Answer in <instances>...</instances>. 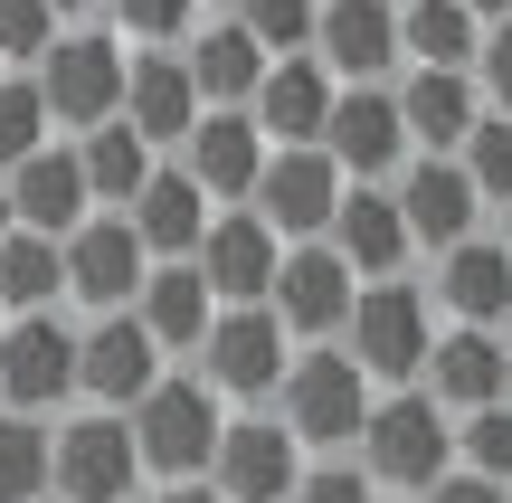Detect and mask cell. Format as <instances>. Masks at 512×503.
I'll return each instance as SVG.
<instances>
[{"instance_id": "obj_25", "label": "cell", "mask_w": 512, "mask_h": 503, "mask_svg": "<svg viewBox=\"0 0 512 503\" xmlns=\"http://www.w3.org/2000/svg\"><path fill=\"white\" fill-rule=\"evenodd\" d=\"M124 228L143 238V257H152V266H181L190 247H200V228H209V200H200V181H190L181 162H152V181L133 190Z\"/></svg>"}, {"instance_id": "obj_40", "label": "cell", "mask_w": 512, "mask_h": 503, "mask_svg": "<svg viewBox=\"0 0 512 503\" xmlns=\"http://www.w3.org/2000/svg\"><path fill=\"white\" fill-rule=\"evenodd\" d=\"M475 105L484 114H512V19H494V29H484V48H475Z\"/></svg>"}, {"instance_id": "obj_12", "label": "cell", "mask_w": 512, "mask_h": 503, "mask_svg": "<svg viewBox=\"0 0 512 503\" xmlns=\"http://www.w3.org/2000/svg\"><path fill=\"white\" fill-rule=\"evenodd\" d=\"M162 371H171V361L152 352V333H143L133 314H95V323H76V399H86V409L124 418Z\"/></svg>"}, {"instance_id": "obj_30", "label": "cell", "mask_w": 512, "mask_h": 503, "mask_svg": "<svg viewBox=\"0 0 512 503\" xmlns=\"http://www.w3.org/2000/svg\"><path fill=\"white\" fill-rule=\"evenodd\" d=\"M475 48H484V29L456 10V0H408V10H399V67L465 76V67H475Z\"/></svg>"}, {"instance_id": "obj_16", "label": "cell", "mask_w": 512, "mask_h": 503, "mask_svg": "<svg viewBox=\"0 0 512 503\" xmlns=\"http://www.w3.org/2000/svg\"><path fill=\"white\" fill-rule=\"evenodd\" d=\"M323 247L351 266L361 285H389V276H408V228H399V200H389V181H342V200H332V228H323Z\"/></svg>"}, {"instance_id": "obj_43", "label": "cell", "mask_w": 512, "mask_h": 503, "mask_svg": "<svg viewBox=\"0 0 512 503\" xmlns=\"http://www.w3.org/2000/svg\"><path fill=\"white\" fill-rule=\"evenodd\" d=\"M152 503H219V494H209V485H162Z\"/></svg>"}, {"instance_id": "obj_7", "label": "cell", "mask_w": 512, "mask_h": 503, "mask_svg": "<svg viewBox=\"0 0 512 503\" xmlns=\"http://www.w3.org/2000/svg\"><path fill=\"white\" fill-rule=\"evenodd\" d=\"M285 361H294V342H285V323H275L266 304H219V323H209V342H200V380H209L219 409H266Z\"/></svg>"}, {"instance_id": "obj_13", "label": "cell", "mask_w": 512, "mask_h": 503, "mask_svg": "<svg viewBox=\"0 0 512 503\" xmlns=\"http://www.w3.org/2000/svg\"><path fill=\"white\" fill-rule=\"evenodd\" d=\"M323 162L342 171V181H399V162H408L399 95H389V86H332V114H323Z\"/></svg>"}, {"instance_id": "obj_36", "label": "cell", "mask_w": 512, "mask_h": 503, "mask_svg": "<svg viewBox=\"0 0 512 503\" xmlns=\"http://www.w3.org/2000/svg\"><path fill=\"white\" fill-rule=\"evenodd\" d=\"M456 466L484 485H512V409H475L456 418Z\"/></svg>"}, {"instance_id": "obj_37", "label": "cell", "mask_w": 512, "mask_h": 503, "mask_svg": "<svg viewBox=\"0 0 512 503\" xmlns=\"http://www.w3.org/2000/svg\"><path fill=\"white\" fill-rule=\"evenodd\" d=\"M114 29L133 38V48H181L190 29H200V0H105Z\"/></svg>"}, {"instance_id": "obj_35", "label": "cell", "mask_w": 512, "mask_h": 503, "mask_svg": "<svg viewBox=\"0 0 512 503\" xmlns=\"http://www.w3.org/2000/svg\"><path fill=\"white\" fill-rule=\"evenodd\" d=\"M313 10L323 0H238V29L256 38V57H304L313 48Z\"/></svg>"}, {"instance_id": "obj_45", "label": "cell", "mask_w": 512, "mask_h": 503, "mask_svg": "<svg viewBox=\"0 0 512 503\" xmlns=\"http://www.w3.org/2000/svg\"><path fill=\"white\" fill-rule=\"evenodd\" d=\"M494 409H512V352H503V399H494Z\"/></svg>"}, {"instance_id": "obj_32", "label": "cell", "mask_w": 512, "mask_h": 503, "mask_svg": "<svg viewBox=\"0 0 512 503\" xmlns=\"http://www.w3.org/2000/svg\"><path fill=\"white\" fill-rule=\"evenodd\" d=\"M446 162L465 171V190H475L484 209H512V114H475V133H465Z\"/></svg>"}, {"instance_id": "obj_50", "label": "cell", "mask_w": 512, "mask_h": 503, "mask_svg": "<svg viewBox=\"0 0 512 503\" xmlns=\"http://www.w3.org/2000/svg\"><path fill=\"white\" fill-rule=\"evenodd\" d=\"M503 503H512V485H503Z\"/></svg>"}, {"instance_id": "obj_4", "label": "cell", "mask_w": 512, "mask_h": 503, "mask_svg": "<svg viewBox=\"0 0 512 503\" xmlns=\"http://www.w3.org/2000/svg\"><path fill=\"white\" fill-rule=\"evenodd\" d=\"M427 342H437V314H427V295H418L408 276H389V285H361V295H351L342 352L361 361V380H370V390H418V371H427Z\"/></svg>"}, {"instance_id": "obj_51", "label": "cell", "mask_w": 512, "mask_h": 503, "mask_svg": "<svg viewBox=\"0 0 512 503\" xmlns=\"http://www.w3.org/2000/svg\"><path fill=\"white\" fill-rule=\"evenodd\" d=\"M0 323H10V314H0Z\"/></svg>"}, {"instance_id": "obj_3", "label": "cell", "mask_w": 512, "mask_h": 503, "mask_svg": "<svg viewBox=\"0 0 512 503\" xmlns=\"http://www.w3.org/2000/svg\"><path fill=\"white\" fill-rule=\"evenodd\" d=\"M124 428H133V456H143L152 485H200V475H209V447H219V428H228V409L209 399L200 371H162L124 409Z\"/></svg>"}, {"instance_id": "obj_27", "label": "cell", "mask_w": 512, "mask_h": 503, "mask_svg": "<svg viewBox=\"0 0 512 503\" xmlns=\"http://www.w3.org/2000/svg\"><path fill=\"white\" fill-rule=\"evenodd\" d=\"M399 133H408V152H456L465 133H475V76H446V67H408L399 86Z\"/></svg>"}, {"instance_id": "obj_29", "label": "cell", "mask_w": 512, "mask_h": 503, "mask_svg": "<svg viewBox=\"0 0 512 503\" xmlns=\"http://www.w3.org/2000/svg\"><path fill=\"white\" fill-rule=\"evenodd\" d=\"M76 181H86V200L95 209H133V190L152 181V162H162V152L143 143V133L124 124V114H114V124H95V133H76Z\"/></svg>"}, {"instance_id": "obj_18", "label": "cell", "mask_w": 512, "mask_h": 503, "mask_svg": "<svg viewBox=\"0 0 512 503\" xmlns=\"http://www.w3.org/2000/svg\"><path fill=\"white\" fill-rule=\"evenodd\" d=\"M389 200H399V228H408V247H456V238H475V219H484V200L465 190V171L446 162V152H408L399 162V181H389Z\"/></svg>"}, {"instance_id": "obj_47", "label": "cell", "mask_w": 512, "mask_h": 503, "mask_svg": "<svg viewBox=\"0 0 512 503\" xmlns=\"http://www.w3.org/2000/svg\"><path fill=\"white\" fill-rule=\"evenodd\" d=\"M503 257H512V209H503Z\"/></svg>"}, {"instance_id": "obj_38", "label": "cell", "mask_w": 512, "mask_h": 503, "mask_svg": "<svg viewBox=\"0 0 512 503\" xmlns=\"http://www.w3.org/2000/svg\"><path fill=\"white\" fill-rule=\"evenodd\" d=\"M48 38H57V10H48V0H0V57H10V67H38Z\"/></svg>"}, {"instance_id": "obj_17", "label": "cell", "mask_w": 512, "mask_h": 503, "mask_svg": "<svg viewBox=\"0 0 512 503\" xmlns=\"http://www.w3.org/2000/svg\"><path fill=\"white\" fill-rule=\"evenodd\" d=\"M275 257H285V238H275L256 209H209L200 247H190V266H200V285H209L219 304H266Z\"/></svg>"}, {"instance_id": "obj_21", "label": "cell", "mask_w": 512, "mask_h": 503, "mask_svg": "<svg viewBox=\"0 0 512 503\" xmlns=\"http://www.w3.org/2000/svg\"><path fill=\"white\" fill-rule=\"evenodd\" d=\"M124 124L152 152H181V133L200 124V86H190L181 48H124Z\"/></svg>"}, {"instance_id": "obj_42", "label": "cell", "mask_w": 512, "mask_h": 503, "mask_svg": "<svg viewBox=\"0 0 512 503\" xmlns=\"http://www.w3.org/2000/svg\"><path fill=\"white\" fill-rule=\"evenodd\" d=\"M465 19H475V29H494V19H512V0H456Z\"/></svg>"}, {"instance_id": "obj_19", "label": "cell", "mask_w": 512, "mask_h": 503, "mask_svg": "<svg viewBox=\"0 0 512 503\" xmlns=\"http://www.w3.org/2000/svg\"><path fill=\"white\" fill-rule=\"evenodd\" d=\"M323 114H332V76L313 67V48L304 57H266V76H256V95H247L256 143L266 152H304V143H323Z\"/></svg>"}, {"instance_id": "obj_49", "label": "cell", "mask_w": 512, "mask_h": 503, "mask_svg": "<svg viewBox=\"0 0 512 503\" xmlns=\"http://www.w3.org/2000/svg\"><path fill=\"white\" fill-rule=\"evenodd\" d=\"M503 342H512V323H503Z\"/></svg>"}, {"instance_id": "obj_9", "label": "cell", "mask_w": 512, "mask_h": 503, "mask_svg": "<svg viewBox=\"0 0 512 503\" xmlns=\"http://www.w3.org/2000/svg\"><path fill=\"white\" fill-rule=\"evenodd\" d=\"M351 295H361V276H351V266L332 257L323 238H304V247H285V257H275L266 314L285 323V342L304 352V342H342V323H351Z\"/></svg>"}, {"instance_id": "obj_33", "label": "cell", "mask_w": 512, "mask_h": 503, "mask_svg": "<svg viewBox=\"0 0 512 503\" xmlns=\"http://www.w3.org/2000/svg\"><path fill=\"white\" fill-rule=\"evenodd\" d=\"M0 503H48V418L0 409Z\"/></svg>"}, {"instance_id": "obj_46", "label": "cell", "mask_w": 512, "mask_h": 503, "mask_svg": "<svg viewBox=\"0 0 512 503\" xmlns=\"http://www.w3.org/2000/svg\"><path fill=\"white\" fill-rule=\"evenodd\" d=\"M0 238H10V190H0Z\"/></svg>"}, {"instance_id": "obj_2", "label": "cell", "mask_w": 512, "mask_h": 503, "mask_svg": "<svg viewBox=\"0 0 512 503\" xmlns=\"http://www.w3.org/2000/svg\"><path fill=\"white\" fill-rule=\"evenodd\" d=\"M351 466L370 475V494H408L418 503L446 466H456V418H446L427 390H380L370 418H361V437H351Z\"/></svg>"}, {"instance_id": "obj_14", "label": "cell", "mask_w": 512, "mask_h": 503, "mask_svg": "<svg viewBox=\"0 0 512 503\" xmlns=\"http://www.w3.org/2000/svg\"><path fill=\"white\" fill-rule=\"evenodd\" d=\"M313 67L332 86H389L399 76V10L389 0H323L313 10Z\"/></svg>"}, {"instance_id": "obj_20", "label": "cell", "mask_w": 512, "mask_h": 503, "mask_svg": "<svg viewBox=\"0 0 512 503\" xmlns=\"http://www.w3.org/2000/svg\"><path fill=\"white\" fill-rule=\"evenodd\" d=\"M427 314H446L456 333H503L512 323V257L503 238H456L437 257V304Z\"/></svg>"}, {"instance_id": "obj_26", "label": "cell", "mask_w": 512, "mask_h": 503, "mask_svg": "<svg viewBox=\"0 0 512 503\" xmlns=\"http://www.w3.org/2000/svg\"><path fill=\"white\" fill-rule=\"evenodd\" d=\"M133 323H143V333H152V352H200V342H209V323H219V295H209V285H200V266H152V276H143V295H133Z\"/></svg>"}, {"instance_id": "obj_11", "label": "cell", "mask_w": 512, "mask_h": 503, "mask_svg": "<svg viewBox=\"0 0 512 503\" xmlns=\"http://www.w3.org/2000/svg\"><path fill=\"white\" fill-rule=\"evenodd\" d=\"M57 257H67V295L86 304V323L95 314H133V295H143V276H152V257H143V238L124 228V209L76 219L67 238H57Z\"/></svg>"}, {"instance_id": "obj_15", "label": "cell", "mask_w": 512, "mask_h": 503, "mask_svg": "<svg viewBox=\"0 0 512 503\" xmlns=\"http://www.w3.org/2000/svg\"><path fill=\"white\" fill-rule=\"evenodd\" d=\"M332 200H342V171L323 162V143L266 152V171H256V190H247V209H256V219H266L285 247L323 238V228H332Z\"/></svg>"}, {"instance_id": "obj_28", "label": "cell", "mask_w": 512, "mask_h": 503, "mask_svg": "<svg viewBox=\"0 0 512 503\" xmlns=\"http://www.w3.org/2000/svg\"><path fill=\"white\" fill-rule=\"evenodd\" d=\"M181 67H190V86H200V114H247L266 57H256V38L238 29V19H219V29H190L181 38Z\"/></svg>"}, {"instance_id": "obj_5", "label": "cell", "mask_w": 512, "mask_h": 503, "mask_svg": "<svg viewBox=\"0 0 512 503\" xmlns=\"http://www.w3.org/2000/svg\"><path fill=\"white\" fill-rule=\"evenodd\" d=\"M29 86H38V105H48L57 133L114 124V114H124V38H105V29H57L48 57L29 67Z\"/></svg>"}, {"instance_id": "obj_41", "label": "cell", "mask_w": 512, "mask_h": 503, "mask_svg": "<svg viewBox=\"0 0 512 503\" xmlns=\"http://www.w3.org/2000/svg\"><path fill=\"white\" fill-rule=\"evenodd\" d=\"M418 503H503V485H484V475H465V466H446L437 485H427Z\"/></svg>"}, {"instance_id": "obj_39", "label": "cell", "mask_w": 512, "mask_h": 503, "mask_svg": "<svg viewBox=\"0 0 512 503\" xmlns=\"http://www.w3.org/2000/svg\"><path fill=\"white\" fill-rule=\"evenodd\" d=\"M294 503H380V494H370V475L351 466V456H304V475H294Z\"/></svg>"}, {"instance_id": "obj_24", "label": "cell", "mask_w": 512, "mask_h": 503, "mask_svg": "<svg viewBox=\"0 0 512 503\" xmlns=\"http://www.w3.org/2000/svg\"><path fill=\"white\" fill-rule=\"evenodd\" d=\"M181 171L200 181L209 209H247L256 171H266V143H256L247 114H200V124L181 133Z\"/></svg>"}, {"instance_id": "obj_1", "label": "cell", "mask_w": 512, "mask_h": 503, "mask_svg": "<svg viewBox=\"0 0 512 503\" xmlns=\"http://www.w3.org/2000/svg\"><path fill=\"white\" fill-rule=\"evenodd\" d=\"M370 380H361V361L342 352V342H304V352L285 361V380H275V399H266V418L294 437L304 456H351V437H361V418H370Z\"/></svg>"}, {"instance_id": "obj_22", "label": "cell", "mask_w": 512, "mask_h": 503, "mask_svg": "<svg viewBox=\"0 0 512 503\" xmlns=\"http://www.w3.org/2000/svg\"><path fill=\"white\" fill-rule=\"evenodd\" d=\"M0 190H10V228H29V238H67L76 219H95V200H86V181H76V152L67 143H38L29 162H10Z\"/></svg>"}, {"instance_id": "obj_31", "label": "cell", "mask_w": 512, "mask_h": 503, "mask_svg": "<svg viewBox=\"0 0 512 503\" xmlns=\"http://www.w3.org/2000/svg\"><path fill=\"white\" fill-rule=\"evenodd\" d=\"M57 304H67V257H57V238L10 228V238H0V314H57Z\"/></svg>"}, {"instance_id": "obj_23", "label": "cell", "mask_w": 512, "mask_h": 503, "mask_svg": "<svg viewBox=\"0 0 512 503\" xmlns=\"http://www.w3.org/2000/svg\"><path fill=\"white\" fill-rule=\"evenodd\" d=\"M503 352H512L503 333H456V323H437L418 390L437 399L446 418H475V409H494V399H503Z\"/></svg>"}, {"instance_id": "obj_48", "label": "cell", "mask_w": 512, "mask_h": 503, "mask_svg": "<svg viewBox=\"0 0 512 503\" xmlns=\"http://www.w3.org/2000/svg\"><path fill=\"white\" fill-rule=\"evenodd\" d=\"M389 10H408V0H389Z\"/></svg>"}, {"instance_id": "obj_8", "label": "cell", "mask_w": 512, "mask_h": 503, "mask_svg": "<svg viewBox=\"0 0 512 503\" xmlns=\"http://www.w3.org/2000/svg\"><path fill=\"white\" fill-rule=\"evenodd\" d=\"M0 409L10 418L76 409V323L67 314H10L0 323Z\"/></svg>"}, {"instance_id": "obj_44", "label": "cell", "mask_w": 512, "mask_h": 503, "mask_svg": "<svg viewBox=\"0 0 512 503\" xmlns=\"http://www.w3.org/2000/svg\"><path fill=\"white\" fill-rule=\"evenodd\" d=\"M48 10H57V19H67V10H105V0H48Z\"/></svg>"}, {"instance_id": "obj_10", "label": "cell", "mask_w": 512, "mask_h": 503, "mask_svg": "<svg viewBox=\"0 0 512 503\" xmlns=\"http://www.w3.org/2000/svg\"><path fill=\"white\" fill-rule=\"evenodd\" d=\"M294 475H304V447H294L266 409H228V428H219V447H209L200 485L219 494V503H294Z\"/></svg>"}, {"instance_id": "obj_6", "label": "cell", "mask_w": 512, "mask_h": 503, "mask_svg": "<svg viewBox=\"0 0 512 503\" xmlns=\"http://www.w3.org/2000/svg\"><path fill=\"white\" fill-rule=\"evenodd\" d=\"M48 503H143V456L124 418L86 409L48 428Z\"/></svg>"}, {"instance_id": "obj_34", "label": "cell", "mask_w": 512, "mask_h": 503, "mask_svg": "<svg viewBox=\"0 0 512 503\" xmlns=\"http://www.w3.org/2000/svg\"><path fill=\"white\" fill-rule=\"evenodd\" d=\"M38 143H57V124H48V105H38L29 67H10V76H0V171L29 162Z\"/></svg>"}]
</instances>
